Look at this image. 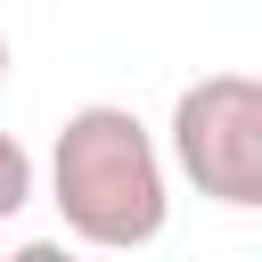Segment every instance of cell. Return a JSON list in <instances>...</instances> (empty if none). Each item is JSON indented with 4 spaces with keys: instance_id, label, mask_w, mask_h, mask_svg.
<instances>
[{
    "instance_id": "obj_1",
    "label": "cell",
    "mask_w": 262,
    "mask_h": 262,
    "mask_svg": "<svg viewBox=\"0 0 262 262\" xmlns=\"http://www.w3.org/2000/svg\"><path fill=\"white\" fill-rule=\"evenodd\" d=\"M49 205H57L66 237H82L98 254L156 246L172 221V172H164L156 131L115 98L74 106L49 139Z\"/></svg>"
},
{
    "instance_id": "obj_2",
    "label": "cell",
    "mask_w": 262,
    "mask_h": 262,
    "mask_svg": "<svg viewBox=\"0 0 262 262\" xmlns=\"http://www.w3.org/2000/svg\"><path fill=\"white\" fill-rule=\"evenodd\" d=\"M172 172L229 213L262 205V82L254 74H196L172 98Z\"/></svg>"
},
{
    "instance_id": "obj_3",
    "label": "cell",
    "mask_w": 262,
    "mask_h": 262,
    "mask_svg": "<svg viewBox=\"0 0 262 262\" xmlns=\"http://www.w3.org/2000/svg\"><path fill=\"white\" fill-rule=\"evenodd\" d=\"M33 205V147L16 131H0V221H16Z\"/></svg>"
},
{
    "instance_id": "obj_4",
    "label": "cell",
    "mask_w": 262,
    "mask_h": 262,
    "mask_svg": "<svg viewBox=\"0 0 262 262\" xmlns=\"http://www.w3.org/2000/svg\"><path fill=\"white\" fill-rule=\"evenodd\" d=\"M0 82H8V41H0Z\"/></svg>"
}]
</instances>
